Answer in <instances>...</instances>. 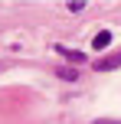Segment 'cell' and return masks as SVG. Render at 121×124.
Masks as SVG:
<instances>
[{"label":"cell","instance_id":"obj_5","mask_svg":"<svg viewBox=\"0 0 121 124\" xmlns=\"http://www.w3.org/2000/svg\"><path fill=\"white\" fill-rule=\"evenodd\" d=\"M69 10H72V13H82V10H85V3H79V0H72V3H69Z\"/></svg>","mask_w":121,"mask_h":124},{"label":"cell","instance_id":"obj_1","mask_svg":"<svg viewBox=\"0 0 121 124\" xmlns=\"http://www.w3.org/2000/svg\"><path fill=\"white\" fill-rule=\"evenodd\" d=\"M56 52H59V56H65L69 62H85V52H79V49H65V46H59V43H56Z\"/></svg>","mask_w":121,"mask_h":124},{"label":"cell","instance_id":"obj_2","mask_svg":"<svg viewBox=\"0 0 121 124\" xmlns=\"http://www.w3.org/2000/svg\"><path fill=\"white\" fill-rule=\"evenodd\" d=\"M115 65H121V52H115V56H108V59H102L95 69H102V72H108V69H115Z\"/></svg>","mask_w":121,"mask_h":124},{"label":"cell","instance_id":"obj_3","mask_svg":"<svg viewBox=\"0 0 121 124\" xmlns=\"http://www.w3.org/2000/svg\"><path fill=\"white\" fill-rule=\"evenodd\" d=\"M56 75H59V78H65V82H75V78H79V72H75V69H69V65H59Z\"/></svg>","mask_w":121,"mask_h":124},{"label":"cell","instance_id":"obj_4","mask_svg":"<svg viewBox=\"0 0 121 124\" xmlns=\"http://www.w3.org/2000/svg\"><path fill=\"white\" fill-rule=\"evenodd\" d=\"M108 43H111V33H108V30H102V33L95 36V43H92V46H95V49H105Z\"/></svg>","mask_w":121,"mask_h":124}]
</instances>
